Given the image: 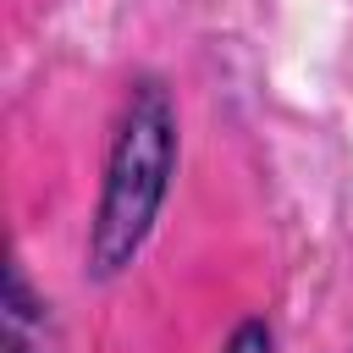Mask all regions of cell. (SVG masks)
Segmentation results:
<instances>
[{
	"instance_id": "obj_4",
	"label": "cell",
	"mask_w": 353,
	"mask_h": 353,
	"mask_svg": "<svg viewBox=\"0 0 353 353\" xmlns=\"http://www.w3.org/2000/svg\"><path fill=\"white\" fill-rule=\"evenodd\" d=\"M347 353H353V347H347Z\"/></svg>"
},
{
	"instance_id": "obj_3",
	"label": "cell",
	"mask_w": 353,
	"mask_h": 353,
	"mask_svg": "<svg viewBox=\"0 0 353 353\" xmlns=\"http://www.w3.org/2000/svg\"><path fill=\"white\" fill-rule=\"evenodd\" d=\"M215 353H276V325L265 314H243Z\"/></svg>"
},
{
	"instance_id": "obj_1",
	"label": "cell",
	"mask_w": 353,
	"mask_h": 353,
	"mask_svg": "<svg viewBox=\"0 0 353 353\" xmlns=\"http://www.w3.org/2000/svg\"><path fill=\"white\" fill-rule=\"evenodd\" d=\"M182 160V127H176V99L165 77L138 72L116 105L105 165H99V193L83 237V276L88 281H116L138 265L149 248L160 210L171 199Z\"/></svg>"
},
{
	"instance_id": "obj_2",
	"label": "cell",
	"mask_w": 353,
	"mask_h": 353,
	"mask_svg": "<svg viewBox=\"0 0 353 353\" xmlns=\"http://www.w3.org/2000/svg\"><path fill=\"white\" fill-rule=\"evenodd\" d=\"M0 353H61L55 303L33 287L17 254L6 259V287H0Z\"/></svg>"
}]
</instances>
